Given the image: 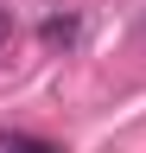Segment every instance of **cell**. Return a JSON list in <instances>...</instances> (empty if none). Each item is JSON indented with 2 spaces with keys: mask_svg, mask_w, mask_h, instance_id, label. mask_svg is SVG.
I'll return each instance as SVG.
<instances>
[{
  "mask_svg": "<svg viewBox=\"0 0 146 153\" xmlns=\"http://www.w3.org/2000/svg\"><path fill=\"white\" fill-rule=\"evenodd\" d=\"M0 153H64V147L38 140V134H0Z\"/></svg>",
  "mask_w": 146,
  "mask_h": 153,
  "instance_id": "1",
  "label": "cell"
},
{
  "mask_svg": "<svg viewBox=\"0 0 146 153\" xmlns=\"http://www.w3.org/2000/svg\"><path fill=\"white\" fill-rule=\"evenodd\" d=\"M45 38H51V45H64V38H76V26H70V19H45Z\"/></svg>",
  "mask_w": 146,
  "mask_h": 153,
  "instance_id": "2",
  "label": "cell"
},
{
  "mask_svg": "<svg viewBox=\"0 0 146 153\" xmlns=\"http://www.w3.org/2000/svg\"><path fill=\"white\" fill-rule=\"evenodd\" d=\"M7 38H13V19H7V13H0V45H7Z\"/></svg>",
  "mask_w": 146,
  "mask_h": 153,
  "instance_id": "3",
  "label": "cell"
}]
</instances>
